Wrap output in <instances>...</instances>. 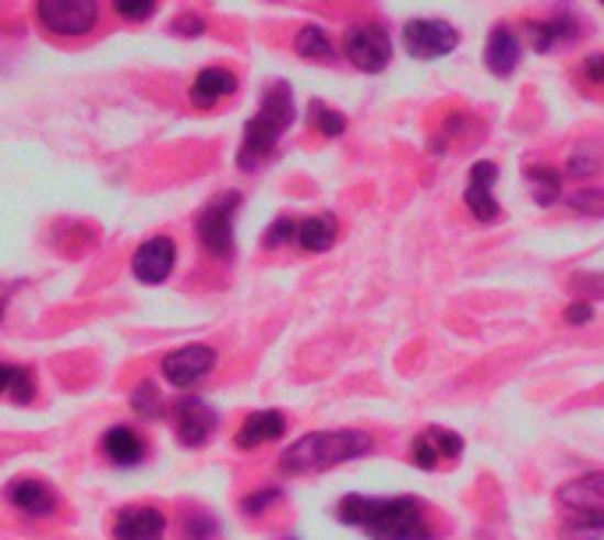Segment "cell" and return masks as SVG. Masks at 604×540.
Here are the masks:
<instances>
[{"instance_id":"obj_25","label":"cell","mask_w":604,"mask_h":540,"mask_svg":"<svg viewBox=\"0 0 604 540\" xmlns=\"http://www.w3.org/2000/svg\"><path fill=\"white\" fill-rule=\"evenodd\" d=\"M425 438L435 445V452H439V460H457V455L463 452V438L457 431H446V428H428Z\"/></svg>"},{"instance_id":"obj_35","label":"cell","mask_w":604,"mask_h":540,"mask_svg":"<svg viewBox=\"0 0 604 540\" xmlns=\"http://www.w3.org/2000/svg\"><path fill=\"white\" fill-rule=\"evenodd\" d=\"M591 318H594V308H591L586 300H573V304L565 308V322H569V326H586Z\"/></svg>"},{"instance_id":"obj_29","label":"cell","mask_w":604,"mask_h":540,"mask_svg":"<svg viewBox=\"0 0 604 540\" xmlns=\"http://www.w3.org/2000/svg\"><path fill=\"white\" fill-rule=\"evenodd\" d=\"M294 238H297V223H294L290 216H279L276 223L265 230V238H262V241H265V247H279V244H287V241H294Z\"/></svg>"},{"instance_id":"obj_31","label":"cell","mask_w":604,"mask_h":540,"mask_svg":"<svg viewBox=\"0 0 604 540\" xmlns=\"http://www.w3.org/2000/svg\"><path fill=\"white\" fill-rule=\"evenodd\" d=\"M410 455H414V463L421 466V470H435L442 460H439V452H435V445L428 442L425 434H417L414 438V449H410Z\"/></svg>"},{"instance_id":"obj_12","label":"cell","mask_w":604,"mask_h":540,"mask_svg":"<svg viewBox=\"0 0 604 540\" xmlns=\"http://www.w3.org/2000/svg\"><path fill=\"white\" fill-rule=\"evenodd\" d=\"M113 537L117 540H163L166 519L153 505H128L113 516Z\"/></svg>"},{"instance_id":"obj_20","label":"cell","mask_w":604,"mask_h":540,"mask_svg":"<svg viewBox=\"0 0 604 540\" xmlns=\"http://www.w3.org/2000/svg\"><path fill=\"white\" fill-rule=\"evenodd\" d=\"M336 233H340V227H336V216H308L297 223V244L305 251H329L336 244Z\"/></svg>"},{"instance_id":"obj_37","label":"cell","mask_w":604,"mask_h":540,"mask_svg":"<svg viewBox=\"0 0 604 540\" xmlns=\"http://www.w3.org/2000/svg\"><path fill=\"white\" fill-rule=\"evenodd\" d=\"M601 4H604V0H601Z\"/></svg>"},{"instance_id":"obj_24","label":"cell","mask_w":604,"mask_h":540,"mask_svg":"<svg viewBox=\"0 0 604 540\" xmlns=\"http://www.w3.org/2000/svg\"><path fill=\"white\" fill-rule=\"evenodd\" d=\"M311 124L326 134V139H340V134L347 131V117L329 110L326 103H311Z\"/></svg>"},{"instance_id":"obj_2","label":"cell","mask_w":604,"mask_h":540,"mask_svg":"<svg viewBox=\"0 0 604 540\" xmlns=\"http://www.w3.org/2000/svg\"><path fill=\"white\" fill-rule=\"evenodd\" d=\"M372 452V434L358 428H340V431H311L297 438L294 445L283 449L279 470L290 477H308V474H326V470L358 460V455Z\"/></svg>"},{"instance_id":"obj_11","label":"cell","mask_w":604,"mask_h":540,"mask_svg":"<svg viewBox=\"0 0 604 540\" xmlns=\"http://www.w3.org/2000/svg\"><path fill=\"white\" fill-rule=\"evenodd\" d=\"M495 180H498V166L488 163V159H481L470 166V180H466V209L474 212V219H481V223H492V219H498V201L492 195L495 188Z\"/></svg>"},{"instance_id":"obj_10","label":"cell","mask_w":604,"mask_h":540,"mask_svg":"<svg viewBox=\"0 0 604 540\" xmlns=\"http://www.w3.org/2000/svg\"><path fill=\"white\" fill-rule=\"evenodd\" d=\"M174 262H177V244L171 238H149L139 251H134L131 273H134V279L156 286L174 273Z\"/></svg>"},{"instance_id":"obj_30","label":"cell","mask_w":604,"mask_h":540,"mask_svg":"<svg viewBox=\"0 0 604 540\" xmlns=\"http://www.w3.org/2000/svg\"><path fill=\"white\" fill-rule=\"evenodd\" d=\"M184 537L188 540H212L216 537V519L206 516V513L188 516V522H184Z\"/></svg>"},{"instance_id":"obj_34","label":"cell","mask_w":604,"mask_h":540,"mask_svg":"<svg viewBox=\"0 0 604 540\" xmlns=\"http://www.w3.org/2000/svg\"><path fill=\"white\" fill-rule=\"evenodd\" d=\"M601 166H597V159L594 156H586V152H576L573 159H569V174L573 177H591V174H597Z\"/></svg>"},{"instance_id":"obj_17","label":"cell","mask_w":604,"mask_h":540,"mask_svg":"<svg viewBox=\"0 0 604 540\" xmlns=\"http://www.w3.org/2000/svg\"><path fill=\"white\" fill-rule=\"evenodd\" d=\"M99 449H103V455H107L110 463H117V466H134V463H142V460H145V442H142V434H134V431L124 428V425L110 428L103 438H99Z\"/></svg>"},{"instance_id":"obj_22","label":"cell","mask_w":604,"mask_h":540,"mask_svg":"<svg viewBox=\"0 0 604 540\" xmlns=\"http://www.w3.org/2000/svg\"><path fill=\"white\" fill-rule=\"evenodd\" d=\"M527 184H530V195H534L537 206H556V201L562 198V174L559 170H548V166H530Z\"/></svg>"},{"instance_id":"obj_23","label":"cell","mask_w":604,"mask_h":540,"mask_svg":"<svg viewBox=\"0 0 604 540\" xmlns=\"http://www.w3.org/2000/svg\"><path fill=\"white\" fill-rule=\"evenodd\" d=\"M294 46H297V54L305 57V60H326V64L336 60V49H332L329 36L318 25H305V29H300Z\"/></svg>"},{"instance_id":"obj_21","label":"cell","mask_w":604,"mask_h":540,"mask_svg":"<svg viewBox=\"0 0 604 540\" xmlns=\"http://www.w3.org/2000/svg\"><path fill=\"white\" fill-rule=\"evenodd\" d=\"M0 396H8L14 403L36 399V378H32V371L19 364H0Z\"/></svg>"},{"instance_id":"obj_5","label":"cell","mask_w":604,"mask_h":540,"mask_svg":"<svg viewBox=\"0 0 604 540\" xmlns=\"http://www.w3.org/2000/svg\"><path fill=\"white\" fill-rule=\"evenodd\" d=\"M343 54L350 57V64L361 67V71L375 75L382 71L385 64L393 57V43H389V32L375 22H358L347 29V40H343Z\"/></svg>"},{"instance_id":"obj_7","label":"cell","mask_w":604,"mask_h":540,"mask_svg":"<svg viewBox=\"0 0 604 540\" xmlns=\"http://www.w3.org/2000/svg\"><path fill=\"white\" fill-rule=\"evenodd\" d=\"M457 43H460V32L439 19H414L403 29V46H407V54L417 60L446 57L457 49Z\"/></svg>"},{"instance_id":"obj_14","label":"cell","mask_w":604,"mask_h":540,"mask_svg":"<svg viewBox=\"0 0 604 540\" xmlns=\"http://www.w3.org/2000/svg\"><path fill=\"white\" fill-rule=\"evenodd\" d=\"M4 498L11 502V509H19L25 516H50L57 509V492H50V487L36 477H19L8 484Z\"/></svg>"},{"instance_id":"obj_27","label":"cell","mask_w":604,"mask_h":540,"mask_svg":"<svg viewBox=\"0 0 604 540\" xmlns=\"http://www.w3.org/2000/svg\"><path fill=\"white\" fill-rule=\"evenodd\" d=\"M565 206H569V209H576V212H583V216L601 219V216H604V191H601V188L576 191V195H569V198H565Z\"/></svg>"},{"instance_id":"obj_4","label":"cell","mask_w":604,"mask_h":540,"mask_svg":"<svg viewBox=\"0 0 604 540\" xmlns=\"http://www.w3.org/2000/svg\"><path fill=\"white\" fill-rule=\"evenodd\" d=\"M241 209V195L227 191L220 198H212L206 209L195 219L198 244L206 247V255L212 258H230L233 255V216Z\"/></svg>"},{"instance_id":"obj_6","label":"cell","mask_w":604,"mask_h":540,"mask_svg":"<svg viewBox=\"0 0 604 540\" xmlns=\"http://www.w3.org/2000/svg\"><path fill=\"white\" fill-rule=\"evenodd\" d=\"M40 22L54 36H86L99 19V0H40L36 4Z\"/></svg>"},{"instance_id":"obj_36","label":"cell","mask_w":604,"mask_h":540,"mask_svg":"<svg viewBox=\"0 0 604 540\" xmlns=\"http://www.w3.org/2000/svg\"><path fill=\"white\" fill-rule=\"evenodd\" d=\"M583 71H586V78H591V81H604V57H586Z\"/></svg>"},{"instance_id":"obj_28","label":"cell","mask_w":604,"mask_h":540,"mask_svg":"<svg viewBox=\"0 0 604 540\" xmlns=\"http://www.w3.org/2000/svg\"><path fill=\"white\" fill-rule=\"evenodd\" d=\"M160 8V0H113V11L128 22H145L153 19Z\"/></svg>"},{"instance_id":"obj_9","label":"cell","mask_w":604,"mask_h":540,"mask_svg":"<svg viewBox=\"0 0 604 540\" xmlns=\"http://www.w3.org/2000/svg\"><path fill=\"white\" fill-rule=\"evenodd\" d=\"M174 431H177V438L188 449L206 445L209 434L216 431V410L209 407L206 399H198V396L180 399L177 410H174Z\"/></svg>"},{"instance_id":"obj_8","label":"cell","mask_w":604,"mask_h":540,"mask_svg":"<svg viewBox=\"0 0 604 540\" xmlns=\"http://www.w3.org/2000/svg\"><path fill=\"white\" fill-rule=\"evenodd\" d=\"M160 367H163V378L171 382L174 389H191V385H198L216 367V350L206 343H188L166 353Z\"/></svg>"},{"instance_id":"obj_1","label":"cell","mask_w":604,"mask_h":540,"mask_svg":"<svg viewBox=\"0 0 604 540\" xmlns=\"http://www.w3.org/2000/svg\"><path fill=\"white\" fill-rule=\"evenodd\" d=\"M336 519L347 527L364 530L372 540H431L421 502L410 495L399 498H364V495H347L336 505Z\"/></svg>"},{"instance_id":"obj_33","label":"cell","mask_w":604,"mask_h":540,"mask_svg":"<svg viewBox=\"0 0 604 540\" xmlns=\"http://www.w3.org/2000/svg\"><path fill=\"white\" fill-rule=\"evenodd\" d=\"M174 36H201L206 32V19L201 14H180V19L171 25Z\"/></svg>"},{"instance_id":"obj_16","label":"cell","mask_w":604,"mask_h":540,"mask_svg":"<svg viewBox=\"0 0 604 540\" xmlns=\"http://www.w3.org/2000/svg\"><path fill=\"white\" fill-rule=\"evenodd\" d=\"M516 64H519V40L506 25H498L488 36V43H484V67L498 78H509L516 71Z\"/></svg>"},{"instance_id":"obj_13","label":"cell","mask_w":604,"mask_h":540,"mask_svg":"<svg viewBox=\"0 0 604 540\" xmlns=\"http://www.w3.org/2000/svg\"><path fill=\"white\" fill-rule=\"evenodd\" d=\"M559 502L576 516H604V470L583 474L559 487Z\"/></svg>"},{"instance_id":"obj_18","label":"cell","mask_w":604,"mask_h":540,"mask_svg":"<svg viewBox=\"0 0 604 540\" xmlns=\"http://www.w3.org/2000/svg\"><path fill=\"white\" fill-rule=\"evenodd\" d=\"M233 92H238V78H233V71H227V67H206V71L195 75L191 99L198 107H212Z\"/></svg>"},{"instance_id":"obj_3","label":"cell","mask_w":604,"mask_h":540,"mask_svg":"<svg viewBox=\"0 0 604 540\" xmlns=\"http://www.w3.org/2000/svg\"><path fill=\"white\" fill-rule=\"evenodd\" d=\"M290 124H294V92L287 81H273V86L262 92L259 113L244 124V142L238 152L241 170H259V166L273 156L279 134Z\"/></svg>"},{"instance_id":"obj_26","label":"cell","mask_w":604,"mask_h":540,"mask_svg":"<svg viewBox=\"0 0 604 540\" xmlns=\"http://www.w3.org/2000/svg\"><path fill=\"white\" fill-rule=\"evenodd\" d=\"M131 407L139 410L142 417L156 420L163 414V407H160V389H156L153 382H142L139 389H134V396H131Z\"/></svg>"},{"instance_id":"obj_19","label":"cell","mask_w":604,"mask_h":540,"mask_svg":"<svg viewBox=\"0 0 604 540\" xmlns=\"http://www.w3.org/2000/svg\"><path fill=\"white\" fill-rule=\"evenodd\" d=\"M527 32L534 36V46L541 49V54H551L559 43H573L580 36V25L576 19H569V14H556V19L548 22H530Z\"/></svg>"},{"instance_id":"obj_15","label":"cell","mask_w":604,"mask_h":540,"mask_svg":"<svg viewBox=\"0 0 604 540\" xmlns=\"http://www.w3.org/2000/svg\"><path fill=\"white\" fill-rule=\"evenodd\" d=\"M283 431H287V417H283L279 410H259L238 428V434H233V445L238 449H259L265 442H276V438H283Z\"/></svg>"},{"instance_id":"obj_32","label":"cell","mask_w":604,"mask_h":540,"mask_svg":"<svg viewBox=\"0 0 604 540\" xmlns=\"http://www.w3.org/2000/svg\"><path fill=\"white\" fill-rule=\"evenodd\" d=\"M273 502H279V492H276V487H265V492H255V495H248V498L241 502V513H244V516H259V513H265Z\"/></svg>"}]
</instances>
